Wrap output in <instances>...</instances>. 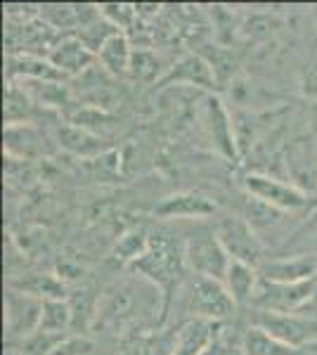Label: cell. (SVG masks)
I'll return each instance as SVG.
<instances>
[{
    "instance_id": "1",
    "label": "cell",
    "mask_w": 317,
    "mask_h": 355,
    "mask_svg": "<svg viewBox=\"0 0 317 355\" xmlns=\"http://www.w3.org/2000/svg\"><path fill=\"white\" fill-rule=\"evenodd\" d=\"M185 261L197 272V277H209L223 282L230 268V256L223 249L221 239L216 234V227L199 225L194 232L187 234L185 242Z\"/></svg>"
},
{
    "instance_id": "2",
    "label": "cell",
    "mask_w": 317,
    "mask_h": 355,
    "mask_svg": "<svg viewBox=\"0 0 317 355\" xmlns=\"http://www.w3.org/2000/svg\"><path fill=\"white\" fill-rule=\"evenodd\" d=\"M315 296H317V279L298 282V284H284V282H270V279L261 277L256 294H253L251 308L253 311H268L282 315L303 313V308Z\"/></svg>"
},
{
    "instance_id": "3",
    "label": "cell",
    "mask_w": 317,
    "mask_h": 355,
    "mask_svg": "<svg viewBox=\"0 0 317 355\" xmlns=\"http://www.w3.org/2000/svg\"><path fill=\"white\" fill-rule=\"evenodd\" d=\"M216 234L230 261H239L246 266L261 268L265 263V244L253 227L241 216H225L216 223Z\"/></svg>"
},
{
    "instance_id": "4",
    "label": "cell",
    "mask_w": 317,
    "mask_h": 355,
    "mask_svg": "<svg viewBox=\"0 0 317 355\" xmlns=\"http://www.w3.org/2000/svg\"><path fill=\"white\" fill-rule=\"evenodd\" d=\"M241 185H244V192L249 194V197L273 206V209H277V211H284V214L301 211L310 204V197L301 187H296L293 182L280 180V178H275V175H268V173H246Z\"/></svg>"
},
{
    "instance_id": "5",
    "label": "cell",
    "mask_w": 317,
    "mask_h": 355,
    "mask_svg": "<svg viewBox=\"0 0 317 355\" xmlns=\"http://www.w3.org/2000/svg\"><path fill=\"white\" fill-rule=\"evenodd\" d=\"M251 324L270 331L280 341L289 343L293 348H301L305 343H313L317 339V320L303 318L301 313L282 315L268 311H253L251 308Z\"/></svg>"
},
{
    "instance_id": "6",
    "label": "cell",
    "mask_w": 317,
    "mask_h": 355,
    "mask_svg": "<svg viewBox=\"0 0 317 355\" xmlns=\"http://www.w3.org/2000/svg\"><path fill=\"white\" fill-rule=\"evenodd\" d=\"M237 303L228 294L223 282L209 277H197L189 287V311L199 320H223L234 311Z\"/></svg>"
},
{
    "instance_id": "7",
    "label": "cell",
    "mask_w": 317,
    "mask_h": 355,
    "mask_svg": "<svg viewBox=\"0 0 317 355\" xmlns=\"http://www.w3.org/2000/svg\"><path fill=\"white\" fill-rule=\"evenodd\" d=\"M218 211L216 199L204 192H175L154 206V216L164 220H204Z\"/></svg>"
},
{
    "instance_id": "8",
    "label": "cell",
    "mask_w": 317,
    "mask_h": 355,
    "mask_svg": "<svg viewBox=\"0 0 317 355\" xmlns=\"http://www.w3.org/2000/svg\"><path fill=\"white\" fill-rule=\"evenodd\" d=\"M192 85V88H204V90H213L218 83L216 73L209 64V60L201 55H185L182 60H178L164 76L159 78V88H166V85Z\"/></svg>"
},
{
    "instance_id": "9",
    "label": "cell",
    "mask_w": 317,
    "mask_h": 355,
    "mask_svg": "<svg viewBox=\"0 0 317 355\" xmlns=\"http://www.w3.org/2000/svg\"><path fill=\"white\" fill-rule=\"evenodd\" d=\"M258 272L270 282H310V279H317V256H277V259L265 261Z\"/></svg>"
},
{
    "instance_id": "10",
    "label": "cell",
    "mask_w": 317,
    "mask_h": 355,
    "mask_svg": "<svg viewBox=\"0 0 317 355\" xmlns=\"http://www.w3.org/2000/svg\"><path fill=\"white\" fill-rule=\"evenodd\" d=\"M204 121L209 128L211 140L216 142V147L221 150L228 159H237V135H234V123L230 119L228 110H225L223 100L216 95H209L204 102Z\"/></svg>"
},
{
    "instance_id": "11",
    "label": "cell",
    "mask_w": 317,
    "mask_h": 355,
    "mask_svg": "<svg viewBox=\"0 0 317 355\" xmlns=\"http://www.w3.org/2000/svg\"><path fill=\"white\" fill-rule=\"evenodd\" d=\"M40 306H43L40 299L10 289L8 299H5V320H8L10 334L22 336V341L31 336L40 322Z\"/></svg>"
},
{
    "instance_id": "12",
    "label": "cell",
    "mask_w": 317,
    "mask_h": 355,
    "mask_svg": "<svg viewBox=\"0 0 317 355\" xmlns=\"http://www.w3.org/2000/svg\"><path fill=\"white\" fill-rule=\"evenodd\" d=\"M286 171L291 182L301 187L305 194L317 192V142L296 140L286 150Z\"/></svg>"
},
{
    "instance_id": "13",
    "label": "cell",
    "mask_w": 317,
    "mask_h": 355,
    "mask_svg": "<svg viewBox=\"0 0 317 355\" xmlns=\"http://www.w3.org/2000/svg\"><path fill=\"white\" fill-rule=\"evenodd\" d=\"M48 60L53 62V67L60 73H65V76H76V73L85 71V69L93 64L97 60V55L90 53V50L76 38V33H74V36L62 38L60 43L53 45Z\"/></svg>"
},
{
    "instance_id": "14",
    "label": "cell",
    "mask_w": 317,
    "mask_h": 355,
    "mask_svg": "<svg viewBox=\"0 0 317 355\" xmlns=\"http://www.w3.org/2000/svg\"><path fill=\"white\" fill-rule=\"evenodd\" d=\"M258 282H261L258 268L246 266V263H239V261L230 263L228 275H225V279H223L225 289H228V294L232 296V301L237 303V306H246V303L253 301Z\"/></svg>"
},
{
    "instance_id": "15",
    "label": "cell",
    "mask_w": 317,
    "mask_h": 355,
    "mask_svg": "<svg viewBox=\"0 0 317 355\" xmlns=\"http://www.w3.org/2000/svg\"><path fill=\"white\" fill-rule=\"evenodd\" d=\"M10 78L19 76L24 81H65V73H60L50 60L36 55H10L8 57Z\"/></svg>"
},
{
    "instance_id": "16",
    "label": "cell",
    "mask_w": 317,
    "mask_h": 355,
    "mask_svg": "<svg viewBox=\"0 0 317 355\" xmlns=\"http://www.w3.org/2000/svg\"><path fill=\"white\" fill-rule=\"evenodd\" d=\"M241 355H298V348L280 341L256 324H249L241 334Z\"/></svg>"
},
{
    "instance_id": "17",
    "label": "cell",
    "mask_w": 317,
    "mask_h": 355,
    "mask_svg": "<svg viewBox=\"0 0 317 355\" xmlns=\"http://www.w3.org/2000/svg\"><path fill=\"white\" fill-rule=\"evenodd\" d=\"M135 50L130 48V41L126 33H117L102 45V50L97 53V62L102 64L107 73L112 76H126L130 71V62Z\"/></svg>"
},
{
    "instance_id": "18",
    "label": "cell",
    "mask_w": 317,
    "mask_h": 355,
    "mask_svg": "<svg viewBox=\"0 0 317 355\" xmlns=\"http://www.w3.org/2000/svg\"><path fill=\"white\" fill-rule=\"evenodd\" d=\"M10 289L22 291L33 299L48 301V299H67V287L55 275H28V277L10 282Z\"/></svg>"
},
{
    "instance_id": "19",
    "label": "cell",
    "mask_w": 317,
    "mask_h": 355,
    "mask_svg": "<svg viewBox=\"0 0 317 355\" xmlns=\"http://www.w3.org/2000/svg\"><path fill=\"white\" fill-rule=\"evenodd\" d=\"M213 324L209 320H194L180 331L171 355H201L213 341Z\"/></svg>"
},
{
    "instance_id": "20",
    "label": "cell",
    "mask_w": 317,
    "mask_h": 355,
    "mask_svg": "<svg viewBox=\"0 0 317 355\" xmlns=\"http://www.w3.org/2000/svg\"><path fill=\"white\" fill-rule=\"evenodd\" d=\"M74 324L71 306L67 299H48L40 306V331H50V334H67V329Z\"/></svg>"
},
{
    "instance_id": "21",
    "label": "cell",
    "mask_w": 317,
    "mask_h": 355,
    "mask_svg": "<svg viewBox=\"0 0 317 355\" xmlns=\"http://www.w3.org/2000/svg\"><path fill=\"white\" fill-rule=\"evenodd\" d=\"M117 33H121L119 28L114 26V24H109L105 17L100 15L97 19L90 21V24L80 26L78 31H76V38L90 50V53L97 55L102 50V45H105L112 36H117Z\"/></svg>"
},
{
    "instance_id": "22",
    "label": "cell",
    "mask_w": 317,
    "mask_h": 355,
    "mask_svg": "<svg viewBox=\"0 0 317 355\" xmlns=\"http://www.w3.org/2000/svg\"><path fill=\"white\" fill-rule=\"evenodd\" d=\"M282 216H284V211L273 209V206L258 202V199H253V197H249V194H246L244 216H241V218L249 223V225L256 232H261V230H265V227H270V225H277V223L282 220Z\"/></svg>"
},
{
    "instance_id": "23",
    "label": "cell",
    "mask_w": 317,
    "mask_h": 355,
    "mask_svg": "<svg viewBox=\"0 0 317 355\" xmlns=\"http://www.w3.org/2000/svg\"><path fill=\"white\" fill-rule=\"evenodd\" d=\"M317 218V216H315ZM317 256V220L308 223L291 239H286L280 256Z\"/></svg>"
},
{
    "instance_id": "24",
    "label": "cell",
    "mask_w": 317,
    "mask_h": 355,
    "mask_svg": "<svg viewBox=\"0 0 317 355\" xmlns=\"http://www.w3.org/2000/svg\"><path fill=\"white\" fill-rule=\"evenodd\" d=\"M28 107L31 105H28L24 88H17L15 83H10V90H8V95H5V123L8 125L24 123Z\"/></svg>"
},
{
    "instance_id": "25",
    "label": "cell",
    "mask_w": 317,
    "mask_h": 355,
    "mask_svg": "<svg viewBox=\"0 0 317 355\" xmlns=\"http://www.w3.org/2000/svg\"><path fill=\"white\" fill-rule=\"evenodd\" d=\"M67 334H50V331L36 329L31 336L22 341V351L24 355H53V351L62 343Z\"/></svg>"
},
{
    "instance_id": "26",
    "label": "cell",
    "mask_w": 317,
    "mask_h": 355,
    "mask_svg": "<svg viewBox=\"0 0 317 355\" xmlns=\"http://www.w3.org/2000/svg\"><path fill=\"white\" fill-rule=\"evenodd\" d=\"M60 142L65 147H69L71 152H78V154H88V152H95L97 147V137L95 135H90L85 128H65V130H60Z\"/></svg>"
},
{
    "instance_id": "27",
    "label": "cell",
    "mask_w": 317,
    "mask_h": 355,
    "mask_svg": "<svg viewBox=\"0 0 317 355\" xmlns=\"http://www.w3.org/2000/svg\"><path fill=\"white\" fill-rule=\"evenodd\" d=\"M100 8V15L105 17L109 24H114L121 31V28L130 26V21L137 17L135 5H123V3H105V5H97Z\"/></svg>"
},
{
    "instance_id": "28",
    "label": "cell",
    "mask_w": 317,
    "mask_h": 355,
    "mask_svg": "<svg viewBox=\"0 0 317 355\" xmlns=\"http://www.w3.org/2000/svg\"><path fill=\"white\" fill-rule=\"evenodd\" d=\"M157 67H159V57H154L147 50H135L128 73H132L135 78H142V81H152V78H157Z\"/></svg>"
},
{
    "instance_id": "29",
    "label": "cell",
    "mask_w": 317,
    "mask_h": 355,
    "mask_svg": "<svg viewBox=\"0 0 317 355\" xmlns=\"http://www.w3.org/2000/svg\"><path fill=\"white\" fill-rule=\"evenodd\" d=\"M90 351H93V343L85 336H65L53 355H88Z\"/></svg>"
}]
</instances>
